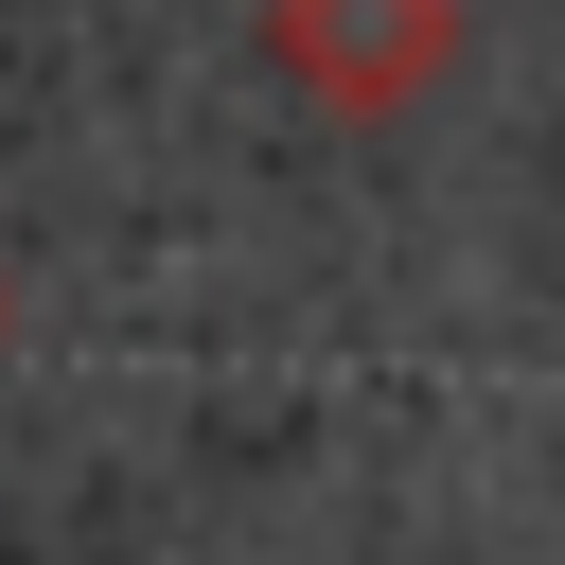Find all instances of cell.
Returning a JSON list of instances; mask_svg holds the SVG:
<instances>
[{
  "label": "cell",
  "mask_w": 565,
  "mask_h": 565,
  "mask_svg": "<svg viewBox=\"0 0 565 565\" xmlns=\"http://www.w3.org/2000/svg\"><path fill=\"white\" fill-rule=\"evenodd\" d=\"M265 53L335 106V124H388L406 88H441L459 53V0H265Z\"/></svg>",
  "instance_id": "obj_1"
},
{
  "label": "cell",
  "mask_w": 565,
  "mask_h": 565,
  "mask_svg": "<svg viewBox=\"0 0 565 565\" xmlns=\"http://www.w3.org/2000/svg\"><path fill=\"white\" fill-rule=\"evenodd\" d=\"M0 353H18V300H0Z\"/></svg>",
  "instance_id": "obj_2"
}]
</instances>
